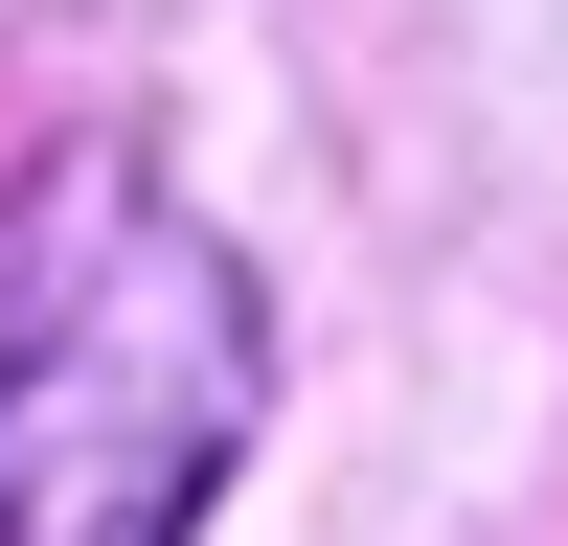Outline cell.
<instances>
[{"label":"cell","mask_w":568,"mask_h":546,"mask_svg":"<svg viewBox=\"0 0 568 546\" xmlns=\"http://www.w3.org/2000/svg\"><path fill=\"white\" fill-rule=\"evenodd\" d=\"M273 318L136 160L23 182V387H0V546H182L251 455Z\"/></svg>","instance_id":"6da1fadb"}]
</instances>
